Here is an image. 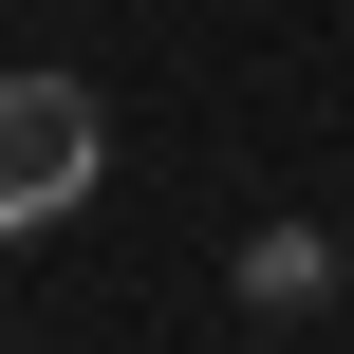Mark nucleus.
I'll return each mask as SVG.
<instances>
[{
  "mask_svg": "<svg viewBox=\"0 0 354 354\" xmlns=\"http://www.w3.org/2000/svg\"><path fill=\"white\" fill-rule=\"evenodd\" d=\"M93 168H112V112H93L75 75H0V243L75 224V205H93Z\"/></svg>",
  "mask_w": 354,
  "mask_h": 354,
  "instance_id": "obj_1",
  "label": "nucleus"
},
{
  "mask_svg": "<svg viewBox=\"0 0 354 354\" xmlns=\"http://www.w3.org/2000/svg\"><path fill=\"white\" fill-rule=\"evenodd\" d=\"M243 299H261V317H317V299H336V243L261 224V243H243Z\"/></svg>",
  "mask_w": 354,
  "mask_h": 354,
  "instance_id": "obj_2",
  "label": "nucleus"
}]
</instances>
